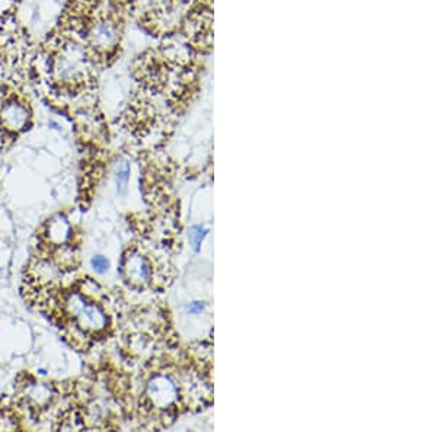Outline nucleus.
<instances>
[{"label":"nucleus","mask_w":437,"mask_h":432,"mask_svg":"<svg viewBox=\"0 0 437 432\" xmlns=\"http://www.w3.org/2000/svg\"><path fill=\"white\" fill-rule=\"evenodd\" d=\"M50 395H51L50 387L44 384H35L30 388V392H28V397H30L34 403H37V405H44V403H47L51 397Z\"/></svg>","instance_id":"6e6552de"},{"label":"nucleus","mask_w":437,"mask_h":432,"mask_svg":"<svg viewBox=\"0 0 437 432\" xmlns=\"http://www.w3.org/2000/svg\"><path fill=\"white\" fill-rule=\"evenodd\" d=\"M207 233H208V229H206L203 226H193L191 227L190 234H188V239H190V245H191L194 252H200L202 243L206 239Z\"/></svg>","instance_id":"1a4fd4ad"},{"label":"nucleus","mask_w":437,"mask_h":432,"mask_svg":"<svg viewBox=\"0 0 437 432\" xmlns=\"http://www.w3.org/2000/svg\"><path fill=\"white\" fill-rule=\"evenodd\" d=\"M64 308L75 320V326L83 333L102 332L108 325V317L100 306L87 300L79 292H70L64 300Z\"/></svg>","instance_id":"f03ea898"},{"label":"nucleus","mask_w":437,"mask_h":432,"mask_svg":"<svg viewBox=\"0 0 437 432\" xmlns=\"http://www.w3.org/2000/svg\"><path fill=\"white\" fill-rule=\"evenodd\" d=\"M149 396L153 403L159 408H166L172 405V402L177 399V388L174 383L169 382L165 377H157L149 384Z\"/></svg>","instance_id":"423d86ee"},{"label":"nucleus","mask_w":437,"mask_h":432,"mask_svg":"<svg viewBox=\"0 0 437 432\" xmlns=\"http://www.w3.org/2000/svg\"><path fill=\"white\" fill-rule=\"evenodd\" d=\"M116 179H117V188H118V194H124L125 189H127V185H129V180H130V165L127 162H123L118 169H117V175H116Z\"/></svg>","instance_id":"9d476101"},{"label":"nucleus","mask_w":437,"mask_h":432,"mask_svg":"<svg viewBox=\"0 0 437 432\" xmlns=\"http://www.w3.org/2000/svg\"><path fill=\"white\" fill-rule=\"evenodd\" d=\"M204 310V304L200 303V301H194L188 306V312L193 313V314H199Z\"/></svg>","instance_id":"f8f14e48"},{"label":"nucleus","mask_w":437,"mask_h":432,"mask_svg":"<svg viewBox=\"0 0 437 432\" xmlns=\"http://www.w3.org/2000/svg\"><path fill=\"white\" fill-rule=\"evenodd\" d=\"M30 113L24 102L17 97H9L0 106V124L8 133H19L26 129Z\"/></svg>","instance_id":"20e7f679"},{"label":"nucleus","mask_w":437,"mask_h":432,"mask_svg":"<svg viewBox=\"0 0 437 432\" xmlns=\"http://www.w3.org/2000/svg\"><path fill=\"white\" fill-rule=\"evenodd\" d=\"M46 236L51 245L62 246L70 239V236H72V227H70L69 221L64 217L57 216L47 223Z\"/></svg>","instance_id":"0eeeda50"},{"label":"nucleus","mask_w":437,"mask_h":432,"mask_svg":"<svg viewBox=\"0 0 437 432\" xmlns=\"http://www.w3.org/2000/svg\"><path fill=\"white\" fill-rule=\"evenodd\" d=\"M118 39V30L117 25L108 18L96 19L87 32V43L88 47L96 53L102 54L114 48Z\"/></svg>","instance_id":"7ed1b4c3"},{"label":"nucleus","mask_w":437,"mask_h":432,"mask_svg":"<svg viewBox=\"0 0 437 432\" xmlns=\"http://www.w3.org/2000/svg\"><path fill=\"white\" fill-rule=\"evenodd\" d=\"M123 274L127 281L133 284H145L150 280V263L148 259L139 254L127 256L123 263Z\"/></svg>","instance_id":"39448f33"},{"label":"nucleus","mask_w":437,"mask_h":432,"mask_svg":"<svg viewBox=\"0 0 437 432\" xmlns=\"http://www.w3.org/2000/svg\"><path fill=\"white\" fill-rule=\"evenodd\" d=\"M91 265H92V268H93L96 272L104 274V272H107L108 268H109V261H108L105 256L98 255V256H93V258H92Z\"/></svg>","instance_id":"9b49d317"},{"label":"nucleus","mask_w":437,"mask_h":432,"mask_svg":"<svg viewBox=\"0 0 437 432\" xmlns=\"http://www.w3.org/2000/svg\"><path fill=\"white\" fill-rule=\"evenodd\" d=\"M87 50L76 44H67L55 51L50 64L53 82L63 88H76L88 75Z\"/></svg>","instance_id":"f257e3e1"}]
</instances>
